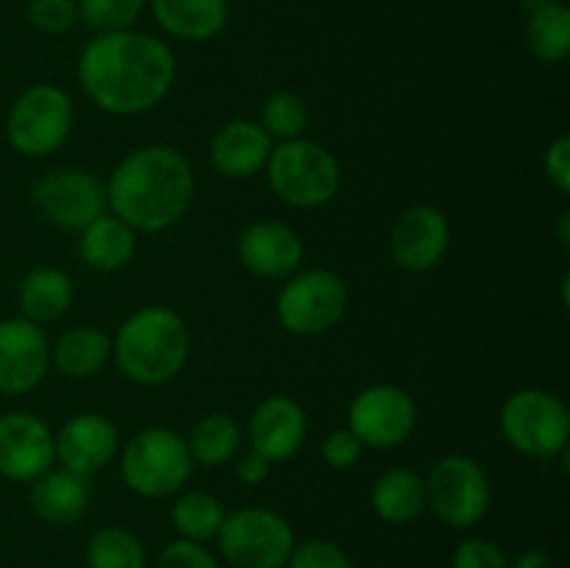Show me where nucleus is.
I'll return each instance as SVG.
<instances>
[{
    "mask_svg": "<svg viewBox=\"0 0 570 568\" xmlns=\"http://www.w3.org/2000/svg\"><path fill=\"white\" fill-rule=\"evenodd\" d=\"M348 284L326 267L295 273L276 298V317L289 334L315 337L328 332L348 312Z\"/></svg>",
    "mask_w": 570,
    "mask_h": 568,
    "instance_id": "nucleus-9",
    "label": "nucleus"
},
{
    "mask_svg": "<svg viewBox=\"0 0 570 568\" xmlns=\"http://www.w3.org/2000/svg\"><path fill=\"white\" fill-rule=\"evenodd\" d=\"M28 499L42 521L56 523V527L76 523L89 507L87 477L67 471V468H59V471L50 468L48 473L33 479Z\"/></svg>",
    "mask_w": 570,
    "mask_h": 568,
    "instance_id": "nucleus-20",
    "label": "nucleus"
},
{
    "mask_svg": "<svg viewBox=\"0 0 570 568\" xmlns=\"http://www.w3.org/2000/svg\"><path fill=\"white\" fill-rule=\"evenodd\" d=\"M76 123V106L65 89L53 84H33L11 104L6 117V137L17 154L42 159L67 143Z\"/></svg>",
    "mask_w": 570,
    "mask_h": 568,
    "instance_id": "nucleus-6",
    "label": "nucleus"
},
{
    "mask_svg": "<svg viewBox=\"0 0 570 568\" xmlns=\"http://www.w3.org/2000/svg\"><path fill=\"white\" fill-rule=\"evenodd\" d=\"M78 81L106 115H142L170 92L176 56L161 39L131 28L98 33L78 56Z\"/></svg>",
    "mask_w": 570,
    "mask_h": 568,
    "instance_id": "nucleus-1",
    "label": "nucleus"
},
{
    "mask_svg": "<svg viewBox=\"0 0 570 568\" xmlns=\"http://www.w3.org/2000/svg\"><path fill=\"white\" fill-rule=\"evenodd\" d=\"M451 243L449 217L429 204L401 212L390 232V254L406 273H426L443 262Z\"/></svg>",
    "mask_w": 570,
    "mask_h": 568,
    "instance_id": "nucleus-15",
    "label": "nucleus"
},
{
    "mask_svg": "<svg viewBox=\"0 0 570 568\" xmlns=\"http://www.w3.org/2000/svg\"><path fill=\"white\" fill-rule=\"evenodd\" d=\"M560 243L566 245V248L570 245V212L568 209L560 215Z\"/></svg>",
    "mask_w": 570,
    "mask_h": 568,
    "instance_id": "nucleus-40",
    "label": "nucleus"
},
{
    "mask_svg": "<svg viewBox=\"0 0 570 568\" xmlns=\"http://www.w3.org/2000/svg\"><path fill=\"white\" fill-rule=\"evenodd\" d=\"M72 278L59 267H33L20 282L22 317L33 323L59 321L72 304Z\"/></svg>",
    "mask_w": 570,
    "mask_h": 568,
    "instance_id": "nucleus-25",
    "label": "nucleus"
},
{
    "mask_svg": "<svg viewBox=\"0 0 570 568\" xmlns=\"http://www.w3.org/2000/svg\"><path fill=\"white\" fill-rule=\"evenodd\" d=\"M239 443H243V432H239V423L228 412H206V415H200L187 438L193 462L206 468H220L232 462L237 457Z\"/></svg>",
    "mask_w": 570,
    "mask_h": 568,
    "instance_id": "nucleus-26",
    "label": "nucleus"
},
{
    "mask_svg": "<svg viewBox=\"0 0 570 568\" xmlns=\"http://www.w3.org/2000/svg\"><path fill=\"white\" fill-rule=\"evenodd\" d=\"M527 45L532 56L543 65H560L570 50V11L566 3L532 6L527 20Z\"/></svg>",
    "mask_w": 570,
    "mask_h": 568,
    "instance_id": "nucleus-27",
    "label": "nucleus"
},
{
    "mask_svg": "<svg viewBox=\"0 0 570 568\" xmlns=\"http://www.w3.org/2000/svg\"><path fill=\"white\" fill-rule=\"evenodd\" d=\"M237 256L256 278H289L304 262V239L282 221H256L237 239Z\"/></svg>",
    "mask_w": 570,
    "mask_h": 568,
    "instance_id": "nucleus-16",
    "label": "nucleus"
},
{
    "mask_svg": "<svg viewBox=\"0 0 570 568\" xmlns=\"http://www.w3.org/2000/svg\"><path fill=\"white\" fill-rule=\"evenodd\" d=\"M56 462V434L31 412L0 415V477L33 482Z\"/></svg>",
    "mask_w": 570,
    "mask_h": 568,
    "instance_id": "nucleus-13",
    "label": "nucleus"
},
{
    "mask_svg": "<svg viewBox=\"0 0 570 568\" xmlns=\"http://www.w3.org/2000/svg\"><path fill=\"white\" fill-rule=\"evenodd\" d=\"M543 170L546 178L554 184V189H560L562 195L570 193V137H557L554 143L546 148L543 156Z\"/></svg>",
    "mask_w": 570,
    "mask_h": 568,
    "instance_id": "nucleus-37",
    "label": "nucleus"
},
{
    "mask_svg": "<svg viewBox=\"0 0 570 568\" xmlns=\"http://www.w3.org/2000/svg\"><path fill=\"white\" fill-rule=\"evenodd\" d=\"M78 234H81L78 254L98 273L120 271L134 259V251H137V232L109 212Z\"/></svg>",
    "mask_w": 570,
    "mask_h": 568,
    "instance_id": "nucleus-22",
    "label": "nucleus"
},
{
    "mask_svg": "<svg viewBox=\"0 0 570 568\" xmlns=\"http://www.w3.org/2000/svg\"><path fill=\"white\" fill-rule=\"evenodd\" d=\"M170 521L178 538L206 543V540L217 538V532H220L223 521H226V507L206 490H187L173 505Z\"/></svg>",
    "mask_w": 570,
    "mask_h": 568,
    "instance_id": "nucleus-28",
    "label": "nucleus"
},
{
    "mask_svg": "<svg viewBox=\"0 0 570 568\" xmlns=\"http://www.w3.org/2000/svg\"><path fill=\"white\" fill-rule=\"evenodd\" d=\"M501 432L507 443L532 460H551L566 451L570 415L560 395L540 388L512 393L501 407Z\"/></svg>",
    "mask_w": 570,
    "mask_h": 568,
    "instance_id": "nucleus-7",
    "label": "nucleus"
},
{
    "mask_svg": "<svg viewBox=\"0 0 570 568\" xmlns=\"http://www.w3.org/2000/svg\"><path fill=\"white\" fill-rule=\"evenodd\" d=\"M28 22L39 33H50V37L67 33L78 22V0H31Z\"/></svg>",
    "mask_w": 570,
    "mask_h": 568,
    "instance_id": "nucleus-33",
    "label": "nucleus"
},
{
    "mask_svg": "<svg viewBox=\"0 0 570 568\" xmlns=\"http://www.w3.org/2000/svg\"><path fill=\"white\" fill-rule=\"evenodd\" d=\"M111 360V337L98 326H72L50 349V362L59 368L67 379H92L98 376Z\"/></svg>",
    "mask_w": 570,
    "mask_h": 568,
    "instance_id": "nucleus-23",
    "label": "nucleus"
},
{
    "mask_svg": "<svg viewBox=\"0 0 570 568\" xmlns=\"http://www.w3.org/2000/svg\"><path fill=\"white\" fill-rule=\"evenodd\" d=\"M543 3H566V0H543Z\"/></svg>",
    "mask_w": 570,
    "mask_h": 568,
    "instance_id": "nucleus-41",
    "label": "nucleus"
},
{
    "mask_svg": "<svg viewBox=\"0 0 570 568\" xmlns=\"http://www.w3.org/2000/svg\"><path fill=\"white\" fill-rule=\"evenodd\" d=\"M195 198V176L181 150L145 145L131 150L106 182V206L134 232L161 234L176 226Z\"/></svg>",
    "mask_w": 570,
    "mask_h": 568,
    "instance_id": "nucleus-2",
    "label": "nucleus"
},
{
    "mask_svg": "<svg viewBox=\"0 0 570 568\" xmlns=\"http://www.w3.org/2000/svg\"><path fill=\"white\" fill-rule=\"evenodd\" d=\"M271 466L273 462L267 460L265 454L250 449L237 460V477L243 479L245 484H262L267 477H271Z\"/></svg>",
    "mask_w": 570,
    "mask_h": 568,
    "instance_id": "nucleus-38",
    "label": "nucleus"
},
{
    "mask_svg": "<svg viewBox=\"0 0 570 568\" xmlns=\"http://www.w3.org/2000/svg\"><path fill=\"white\" fill-rule=\"evenodd\" d=\"M309 421L293 395H267L256 404L248 421L250 449L265 454L271 462H284L304 445Z\"/></svg>",
    "mask_w": 570,
    "mask_h": 568,
    "instance_id": "nucleus-18",
    "label": "nucleus"
},
{
    "mask_svg": "<svg viewBox=\"0 0 570 568\" xmlns=\"http://www.w3.org/2000/svg\"><path fill=\"white\" fill-rule=\"evenodd\" d=\"M415 399L399 384H371L351 401L348 429L371 449H395L415 432Z\"/></svg>",
    "mask_w": 570,
    "mask_h": 568,
    "instance_id": "nucleus-12",
    "label": "nucleus"
},
{
    "mask_svg": "<svg viewBox=\"0 0 570 568\" xmlns=\"http://www.w3.org/2000/svg\"><path fill=\"white\" fill-rule=\"evenodd\" d=\"M145 0H78V17L95 33L128 31L142 14Z\"/></svg>",
    "mask_w": 570,
    "mask_h": 568,
    "instance_id": "nucleus-31",
    "label": "nucleus"
},
{
    "mask_svg": "<svg viewBox=\"0 0 570 568\" xmlns=\"http://www.w3.org/2000/svg\"><path fill=\"white\" fill-rule=\"evenodd\" d=\"M371 507L382 521L410 523L426 510V484L412 468H387L373 482Z\"/></svg>",
    "mask_w": 570,
    "mask_h": 568,
    "instance_id": "nucleus-24",
    "label": "nucleus"
},
{
    "mask_svg": "<svg viewBox=\"0 0 570 568\" xmlns=\"http://www.w3.org/2000/svg\"><path fill=\"white\" fill-rule=\"evenodd\" d=\"M193 337L170 306H145L128 315L111 337V360L117 371L134 384L159 388L184 371Z\"/></svg>",
    "mask_w": 570,
    "mask_h": 568,
    "instance_id": "nucleus-3",
    "label": "nucleus"
},
{
    "mask_svg": "<svg viewBox=\"0 0 570 568\" xmlns=\"http://www.w3.org/2000/svg\"><path fill=\"white\" fill-rule=\"evenodd\" d=\"M156 568H220V562L198 540L178 538L161 549Z\"/></svg>",
    "mask_w": 570,
    "mask_h": 568,
    "instance_id": "nucleus-35",
    "label": "nucleus"
},
{
    "mask_svg": "<svg viewBox=\"0 0 570 568\" xmlns=\"http://www.w3.org/2000/svg\"><path fill=\"white\" fill-rule=\"evenodd\" d=\"M31 204L50 226L61 232H83L106 215V184L95 173L67 167L39 178L31 187Z\"/></svg>",
    "mask_w": 570,
    "mask_h": 568,
    "instance_id": "nucleus-11",
    "label": "nucleus"
},
{
    "mask_svg": "<svg viewBox=\"0 0 570 568\" xmlns=\"http://www.w3.org/2000/svg\"><path fill=\"white\" fill-rule=\"evenodd\" d=\"M217 546L234 568H284L295 546V532L287 518L267 507H243L226 512Z\"/></svg>",
    "mask_w": 570,
    "mask_h": 568,
    "instance_id": "nucleus-10",
    "label": "nucleus"
},
{
    "mask_svg": "<svg viewBox=\"0 0 570 568\" xmlns=\"http://www.w3.org/2000/svg\"><path fill=\"white\" fill-rule=\"evenodd\" d=\"M451 568H510V557L493 540L468 538L454 549Z\"/></svg>",
    "mask_w": 570,
    "mask_h": 568,
    "instance_id": "nucleus-34",
    "label": "nucleus"
},
{
    "mask_svg": "<svg viewBox=\"0 0 570 568\" xmlns=\"http://www.w3.org/2000/svg\"><path fill=\"white\" fill-rule=\"evenodd\" d=\"M193 466L187 438L167 427L139 429L120 451L122 482L145 499L181 493L193 477Z\"/></svg>",
    "mask_w": 570,
    "mask_h": 568,
    "instance_id": "nucleus-5",
    "label": "nucleus"
},
{
    "mask_svg": "<svg viewBox=\"0 0 570 568\" xmlns=\"http://www.w3.org/2000/svg\"><path fill=\"white\" fill-rule=\"evenodd\" d=\"M262 128L267 137L287 143V139L304 137L306 126H309V109H306L304 98L289 89H278L262 106Z\"/></svg>",
    "mask_w": 570,
    "mask_h": 568,
    "instance_id": "nucleus-30",
    "label": "nucleus"
},
{
    "mask_svg": "<svg viewBox=\"0 0 570 568\" xmlns=\"http://www.w3.org/2000/svg\"><path fill=\"white\" fill-rule=\"evenodd\" d=\"M287 568H354V562H351L348 551L334 540L309 538L293 546Z\"/></svg>",
    "mask_w": 570,
    "mask_h": 568,
    "instance_id": "nucleus-32",
    "label": "nucleus"
},
{
    "mask_svg": "<svg viewBox=\"0 0 570 568\" xmlns=\"http://www.w3.org/2000/svg\"><path fill=\"white\" fill-rule=\"evenodd\" d=\"M510 568H551V560L546 551L529 549L521 551V555L515 557V562H510Z\"/></svg>",
    "mask_w": 570,
    "mask_h": 568,
    "instance_id": "nucleus-39",
    "label": "nucleus"
},
{
    "mask_svg": "<svg viewBox=\"0 0 570 568\" xmlns=\"http://www.w3.org/2000/svg\"><path fill=\"white\" fill-rule=\"evenodd\" d=\"M426 484V507L451 529H471L488 516L493 484L473 457L449 454L434 462Z\"/></svg>",
    "mask_w": 570,
    "mask_h": 568,
    "instance_id": "nucleus-8",
    "label": "nucleus"
},
{
    "mask_svg": "<svg viewBox=\"0 0 570 568\" xmlns=\"http://www.w3.org/2000/svg\"><path fill=\"white\" fill-rule=\"evenodd\" d=\"M117 451H120V432L111 418L100 412H78L67 418L56 434V460L61 462V468L81 477L109 466Z\"/></svg>",
    "mask_w": 570,
    "mask_h": 568,
    "instance_id": "nucleus-17",
    "label": "nucleus"
},
{
    "mask_svg": "<svg viewBox=\"0 0 570 568\" xmlns=\"http://www.w3.org/2000/svg\"><path fill=\"white\" fill-rule=\"evenodd\" d=\"M362 449L365 445L360 443V438L348 427L334 429L323 440V460L334 471H348V468H354L362 460Z\"/></svg>",
    "mask_w": 570,
    "mask_h": 568,
    "instance_id": "nucleus-36",
    "label": "nucleus"
},
{
    "mask_svg": "<svg viewBox=\"0 0 570 568\" xmlns=\"http://www.w3.org/2000/svg\"><path fill=\"white\" fill-rule=\"evenodd\" d=\"M265 170L276 198L295 209H315L328 204L337 195L343 178L337 156L306 137L273 145Z\"/></svg>",
    "mask_w": 570,
    "mask_h": 568,
    "instance_id": "nucleus-4",
    "label": "nucleus"
},
{
    "mask_svg": "<svg viewBox=\"0 0 570 568\" xmlns=\"http://www.w3.org/2000/svg\"><path fill=\"white\" fill-rule=\"evenodd\" d=\"M271 150L273 139L267 137V131L259 123L228 120L212 137L209 165L215 167L217 176L243 182V178H250L259 170H265Z\"/></svg>",
    "mask_w": 570,
    "mask_h": 568,
    "instance_id": "nucleus-19",
    "label": "nucleus"
},
{
    "mask_svg": "<svg viewBox=\"0 0 570 568\" xmlns=\"http://www.w3.org/2000/svg\"><path fill=\"white\" fill-rule=\"evenodd\" d=\"M89 568H148L145 546L122 527H104L87 543Z\"/></svg>",
    "mask_w": 570,
    "mask_h": 568,
    "instance_id": "nucleus-29",
    "label": "nucleus"
},
{
    "mask_svg": "<svg viewBox=\"0 0 570 568\" xmlns=\"http://www.w3.org/2000/svg\"><path fill=\"white\" fill-rule=\"evenodd\" d=\"M48 368L50 345L39 323L28 317L0 321V393H31L48 376Z\"/></svg>",
    "mask_w": 570,
    "mask_h": 568,
    "instance_id": "nucleus-14",
    "label": "nucleus"
},
{
    "mask_svg": "<svg viewBox=\"0 0 570 568\" xmlns=\"http://www.w3.org/2000/svg\"><path fill=\"white\" fill-rule=\"evenodd\" d=\"M156 22L184 42H209L226 28L228 0H150Z\"/></svg>",
    "mask_w": 570,
    "mask_h": 568,
    "instance_id": "nucleus-21",
    "label": "nucleus"
}]
</instances>
